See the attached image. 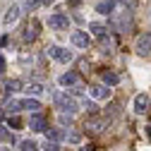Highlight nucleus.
Segmentation results:
<instances>
[{"mask_svg":"<svg viewBox=\"0 0 151 151\" xmlns=\"http://www.w3.org/2000/svg\"><path fill=\"white\" fill-rule=\"evenodd\" d=\"M103 84H106V86H118V84H120V77H118L115 72L108 70V72H103Z\"/></svg>","mask_w":151,"mask_h":151,"instance_id":"17","label":"nucleus"},{"mask_svg":"<svg viewBox=\"0 0 151 151\" xmlns=\"http://www.w3.org/2000/svg\"><path fill=\"white\" fill-rule=\"evenodd\" d=\"M79 151H91V149H89V146H82V149H79Z\"/></svg>","mask_w":151,"mask_h":151,"instance_id":"36","label":"nucleus"},{"mask_svg":"<svg viewBox=\"0 0 151 151\" xmlns=\"http://www.w3.org/2000/svg\"><path fill=\"white\" fill-rule=\"evenodd\" d=\"M60 122L63 125H72V115H60Z\"/></svg>","mask_w":151,"mask_h":151,"instance_id":"30","label":"nucleus"},{"mask_svg":"<svg viewBox=\"0 0 151 151\" xmlns=\"http://www.w3.org/2000/svg\"><path fill=\"white\" fill-rule=\"evenodd\" d=\"M19 89H22V82H19V79H10V82H7V91H10V93H12V91H19Z\"/></svg>","mask_w":151,"mask_h":151,"instance_id":"24","label":"nucleus"},{"mask_svg":"<svg viewBox=\"0 0 151 151\" xmlns=\"http://www.w3.org/2000/svg\"><path fill=\"white\" fill-rule=\"evenodd\" d=\"M7 125H10L12 129H22V120H19V115H10V118H7Z\"/></svg>","mask_w":151,"mask_h":151,"instance_id":"21","label":"nucleus"},{"mask_svg":"<svg viewBox=\"0 0 151 151\" xmlns=\"http://www.w3.org/2000/svg\"><path fill=\"white\" fill-rule=\"evenodd\" d=\"M0 151H10V149H0Z\"/></svg>","mask_w":151,"mask_h":151,"instance_id":"37","label":"nucleus"},{"mask_svg":"<svg viewBox=\"0 0 151 151\" xmlns=\"http://www.w3.org/2000/svg\"><path fill=\"white\" fill-rule=\"evenodd\" d=\"M22 110H29V113H39L41 110V103L36 101V99H22Z\"/></svg>","mask_w":151,"mask_h":151,"instance_id":"15","label":"nucleus"},{"mask_svg":"<svg viewBox=\"0 0 151 151\" xmlns=\"http://www.w3.org/2000/svg\"><path fill=\"white\" fill-rule=\"evenodd\" d=\"M118 3H120L125 10H137V7H139V0H118Z\"/></svg>","mask_w":151,"mask_h":151,"instance_id":"22","label":"nucleus"},{"mask_svg":"<svg viewBox=\"0 0 151 151\" xmlns=\"http://www.w3.org/2000/svg\"><path fill=\"white\" fill-rule=\"evenodd\" d=\"M19 12H22V7H19V5H12V7H7V12H5V19H3V22H5L7 27H10V24H14L17 19H19Z\"/></svg>","mask_w":151,"mask_h":151,"instance_id":"12","label":"nucleus"},{"mask_svg":"<svg viewBox=\"0 0 151 151\" xmlns=\"http://www.w3.org/2000/svg\"><path fill=\"white\" fill-rule=\"evenodd\" d=\"M82 0H67V7H79Z\"/></svg>","mask_w":151,"mask_h":151,"instance_id":"31","label":"nucleus"},{"mask_svg":"<svg viewBox=\"0 0 151 151\" xmlns=\"http://www.w3.org/2000/svg\"><path fill=\"white\" fill-rule=\"evenodd\" d=\"M0 139H3V142H14L12 132H7V129H0Z\"/></svg>","mask_w":151,"mask_h":151,"instance_id":"25","label":"nucleus"},{"mask_svg":"<svg viewBox=\"0 0 151 151\" xmlns=\"http://www.w3.org/2000/svg\"><path fill=\"white\" fill-rule=\"evenodd\" d=\"M46 139H48V142H55V144H58V142L67 139V134H65V132H63L60 127H53V129H48V132H46Z\"/></svg>","mask_w":151,"mask_h":151,"instance_id":"14","label":"nucleus"},{"mask_svg":"<svg viewBox=\"0 0 151 151\" xmlns=\"http://www.w3.org/2000/svg\"><path fill=\"white\" fill-rule=\"evenodd\" d=\"M89 31L96 36L103 46H113V41L108 39V27H106V24H101V22H89Z\"/></svg>","mask_w":151,"mask_h":151,"instance_id":"4","label":"nucleus"},{"mask_svg":"<svg viewBox=\"0 0 151 151\" xmlns=\"http://www.w3.org/2000/svg\"><path fill=\"white\" fill-rule=\"evenodd\" d=\"M46 53H48V58L58 60V63H72V58H74V53L67 50V48H63V46H48Z\"/></svg>","mask_w":151,"mask_h":151,"instance_id":"2","label":"nucleus"},{"mask_svg":"<svg viewBox=\"0 0 151 151\" xmlns=\"http://www.w3.org/2000/svg\"><path fill=\"white\" fill-rule=\"evenodd\" d=\"M5 108H7V113H10V115H17V113H19V110H22V103H19V101H17V99H10Z\"/></svg>","mask_w":151,"mask_h":151,"instance_id":"18","label":"nucleus"},{"mask_svg":"<svg viewBox=\"0 0 151 151\" xmlns=\"http://www.w3.org/2000/svg\"><path fill=\"white\" fill-rule=\"evenodd\" d=\"M72 43L77 48H89V34L86 31H74L72 34Z\"/></svg>","mask_w":151,"mask_h":151,"instance_id":"11","label":"nucleus"},{"mask_svg":"<svg viewBox=\"0 0 151 151\" xmlns=\"http://www.w3.org/2000/svg\"><path fill=\"white\" fill-rule=\"evenodd\" d=\"M120 113V106L118 103H110V115H118Z\"/></svg>","mask_w":151,"mask_h":151,"instance_id":"29","label":"nucleus"},{"mask_svg":"<svg viewBox=\"0 0 151 151\" xmlns=\"http://www.w3.org/2000/svg\"><path fill=\"white\" fill-rule=\"evenodd\" d=\"M36 29H39V24L31 22V24L24 29V41H34V39H36Z\"/></svg>","mask_w":151,"mask_h":151,"instance_id":"19","label":"nucleus"},{"mask_svg":"<svg viewBox=\"0 0 151 151\" xmlns=\"http://www.w3.org/2000/svg\"><path fill=\"white\" fill-rule=\"evenodd\" d=\"M27 91H29V93H34V96H41V93H43V86L34 82V84H29V86H27Z\"/></svg>","mask_w":151,"mask_h":151,"instance_id":"23","label":"nucleus"},{"mask_svg":"<svg viewBox=\"0 0 151 151\" xmlns=\"http://www.w3.org/2000/svg\"><path fill=\"white\" fill-rule=\"evenodd\" d=\"M110 27L115 29V31H127V29L132 27V17H129V12H127V10L120 12V14L113 12V14H110Z\"/></svg>","mask_w":151,"mask_h":151,"instance_id":"3","label":"nucleus"},{"mask_svg":"<svg viewBox=\"0 0 151 151\" xmlns=\"http://www.w3.org/2000/svg\"><path fill=\"white\" fill-rule=\"evenodd\" d=\"M3 118H5V110H3V108H0V120H3Z\"/></svg>","mask_w":151,"mask_h":151,"instance_id":"34","label":"nucleus"},{"mask_svg":"<svg viewBox=\"0 0 151 151\" xmlns=\"http://www.w3.org/2000/svg\"><path fill=\"white\" fill-rule=\"evenodd\" d=\"M82 137H79V132H70V134H67V142H72V144H77Z\"/></svg>","mask_w":151,"mask_h":151,"instance_id":"27","label":"nucleus"},{"mask_svg":"<svg viewBox=\"0 0 151 151\" xmlns=\"http://www.w3.org/2000/svg\"><path fill=\"white\" fill-rule=\"evenodd\" d=\"M115 3H118V0H101V3L96 5V12H101V14H113V12H115Z\"/></svg>","mask_w":151,"mask_h":151,"instance_id":"13","label":"nucleus"},{"mask_svg":"<svg viewBox=\"0 0 151 151\" xmlns=\"http://www.w3.org/2000/svg\"><path fill=\"white\" fill-rule=\"evenodd\" d=\"M43 149H46V151H60V146H58V144H55V142H48V139H46Z\"/></svg>","mask_w":151,"mask_h":151,"instance_id":"26","label":"nucleus"},{"mask_svg":"<svg viewBox=\"0 0 151 151\" xmlns=\"http://www.w3.org/2000/svg\"><path fill=\"white\" fill-rule=\"evenodd\" d=\"M29 127H31V132H46V118L39 115V113H34L31 120H29Z\"/></svg>","mask_w":151,"mask_h":151,"instance_id":"9","label":"nucleus"},{"mask_svg":"<svg viewBox=\"0 0 151 151\" xmlns=\"http://www.w3.org/2000/svg\"><path fill=\"white\" fill-rule=\"evenodd\" d=\"M89 96H91V99L103 101V99H108V96H110V89H108V86H89Z\"/></svg>","mask_w":151,"mask_h":151,"instance_id":"10","label":"nucleus"},{"mask_svg":"<svg viewBox=\"0 0 151 151\" xmlns=\"http://www.w3.org/2000/svg\"><path fill=\"white\" fill-rule=\"evenodd\" d=\"M41 3H43V5H50V3H53V0H41Z\"/></svg>","mask_w":151,"mask_h":151,"instance_id":"35","label":"nucleus"},{"mask_svg":"<svg viewBox=\"0 0 151 151\" xmlns=\"http://www.w3.org/2000/svg\"><path fill=\"white\" fill-rule=\"evenodd\" d=\"M48 24H50V29H55V31H63V29L70 27V17H67V14H50Z\"/></svg>","mask_w":151,"mask_h":151,"instance_id":"6","label":"nucleus"},{"mask_svg":"<svg viewBox=\"0 0 151 151\" xmlns=\"http://www.w3.org/2000/svg\"><path fill=\"white\" fill-rule=\"evenodd\" d=\"M84 127H86L89 134H101V132L108 127V120H106V118H89Z\"/></svg>","mask_w":151,"mask_h":151,"instance_id":"5","label":"nucleus"},{"mask_svg":"<svg viewBox=\"0 0 151 151\" xmlns=\"http://www.w3.org/2000/svg\"><path fill=\"white\" fill-rule=\"evenodd\" d=\"M53 101H55V106H58V108L65 113V115H74L77 110H82L79 101H77V99H72L70 93H63V91L53 93Z\"/></svg>","mask_w":151,"mask_h":151,"instance_id":"1","label":"nucleus"},{"mask_svg":"<svg viewBox=\"0 0 151 151\" xmlns=\"http://www.w3.org/2000/svg\"><path fill=\"white\" fill-rule=\"evenodd\" d=\"M77 82H79V74L77 72H65L63 77H60V84L63 86H74Z\"/></svg>","mask_w":151,"mask_h":151,"instance_id":"16","label":"nucleus"},{"mask_svg":"<svg viewBox=\"0 0 151 151\" xmlns=\"http://www.w3.org/2000/svg\"><path fill=\"white\" fill-rule=\"evenodd\" d=\"M19 149H22V151H39V144L31 142V139H24V142L19 144Z\"/></svg>","mask_w":151,"mask_h":151,"instance_id":"20","label":"nucleus"},{"mask_svg":"<svg viewBox=\"0 0 151 151\" xmlns=\"http://www.w3.org/2000/svg\"><path fill=\"white\" fill-rule=\"evenodd\" d=\"M149 106H151V101H149L146 93H137L134 96V110L139 113V115H144V113L149 110Z\"/></svg>","mask_w":151,"mask_h":151,"instance_id":"8","label":"nucleus"},{"mask_svg":"<svg viewBox=\"0 0 151 151\" xmlns=\"http://www.w3.org/2000/svg\"><path fill=\"white\" fill-rule=\"evenodd\" d=\"M0 72H5V58H0Z\"/></svg>","mask_w":151,"mask_h":151,"instance_id":"33","label":"nucleus"},{"mask_svg":"<svg viewBox=\"0 0 151 151\" xmlns=\"http://www.w3.org/2000/svg\"><path fill=\"white\" fill-rule=\"evenodd\" d=\"M7 41H10L7 36H3V39H0V48H3V46H7Z\"/></svg>","mask_w":151,"mask_h":151,"instance_id":"32","label":"nucleus"},{"mask_svg":"<svg viewBox=\"0 0 151 151\" xmlns=\"http://www.w3.org/2000/svg\"><path fill=\"white\" fill-rule=\"evenodd\" d=\"M137 53L139 55H151V34H142L137 39Z\"/></svg>","mask_w":151,"mask_h":151,"instance_id":"7","label":"nucleus"},{"mask_svg":"<svg viewBox=\"0 0 151 151\" xmlns=\"http://www.w3.org/2000/svg\"><path fill=\"white\" fill-rule=\"evenodd\" d=\"M39 5H43L41 0H29V3H27V7H29V10H36V7H39Z\"/></svg>","mask_w":151,"mask_h":151,"instance_id":"28","label":"nucleus"}]
</instances>
